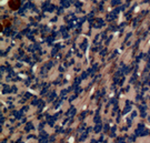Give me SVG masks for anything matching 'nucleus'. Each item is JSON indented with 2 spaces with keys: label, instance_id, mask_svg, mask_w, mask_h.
Masks as SVG:
<instances>
[{
  "label": "nucleus",
  "instance_id": "obj_1",
  "mask_svg": "<svg viewBox=\"0 0 150 143\" xmlns=\"http://www.w3.org/2000/svg\"><path fill=\"white\" fill-rule=\"evenodd\" d=\"M21 5V1L20 0H9L8 1V6L10 7L11 10H18L19 9V7Z\"/></svg>",
  "mask_w": 150,
  "mask_h": 143
},
{
  "label": "nucleus",
  "instance_id": "obj_2",
  "mask_svg": "<svg viewBox=\"0 0 150 143\" xmlns=\"http://www.w3.org/2000/svg\"><path fill=\"white\" fill-rule=\"evenodd\" d=\"M1 25H2L4 27H7V26H9V25H10V21H9V20H5Z\"/></svg>",
  "mask_w": 150,
  "mask_h": 143
}]
</instances>
